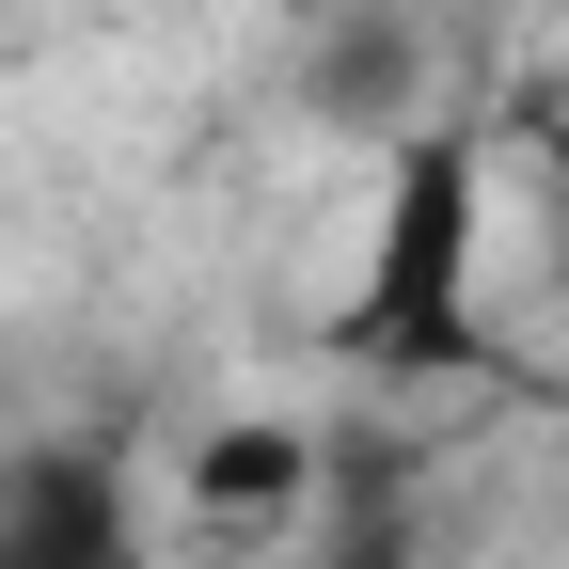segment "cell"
I'll return each instance as SVG.
<instances>
[{"mask_svg": "<svg viewBox=\"0 0 569 569\" xmlns=\"http://www.w3.org/2000/svg\"><path fill=\"white\" fill-rule=\"evenodd\" d=\"M475 253H490V142H475V127L380 142V222H365V284H348L332 348L380 365V380H459V365H490Z\"/></svg>", "mask_w": 569, "mask_h": 569, "instance_id": "cell-1", "label": "cell"}, {"mask_svg": "<svg viewBox=\"0 0 569 569\" xmlns=\"http://www.w3.org/2000/svg\"><path fill=\"white\" fill-rule=\"evenodd\" d=\"M0 569H159V522H142V475L111 443H48L0 475Z\"/></svg>", "mask_w": 569, "mask_h": 569, "instance_id": "cell-2", "label": "cell"}, {"mask_svg": "<svg viewBox=\"0 0 569 569\" xmlns=\"http://www.w3.org/2000/svg\"><path fill=\"white\" fill-rule=\"evenodd\" d=\"M301 111H317L332 142H411V127H427V32H411V17H332V32L301 48Z\"/></svg>", "mask_w": 569, "mask_h": 569, "instance_id": "cell-3", "label": "cell"}, {"mask_svg": "<svg viewBox=\"0 0 569 569\" xmlns=\"http://www.w3.org/2000/svg\"><path fill=\"white\" fill-rule=\"evenodd\" d=\"M317 507V427H222V443L190 459V522H301Z\"/></svg>", "mask_w": 569, "mask_h": 569, "instance_id": "cell-4", "label": "cell"}, {"mask_svg": "<svg viewBox=\"0 0 569 569\" xmlns=\"http://www.w3.org/2000/svg\"><path fill=\"white\" fill-rule=\"evenodd\" d=\"M301 569H411V522H348V538L301 553Z\"/></svg>", "mask_w": 569, "mask_h": 569, "instance_id": "cell-5", "label": "cell"}, {"mask_svg": "<svg viewBox=\"0 0 569 569\" xmlns=\"http://www.w3.org/2000/svg\"><path fill=\"white\" fill-rule=\"evenodd\" d=\"M553 269H569V127H553Z\"/></svg>", "mask_w": 569, "mask_h": 569, "instance_id": "cell-6", "label": "cell"}]
</instances>
